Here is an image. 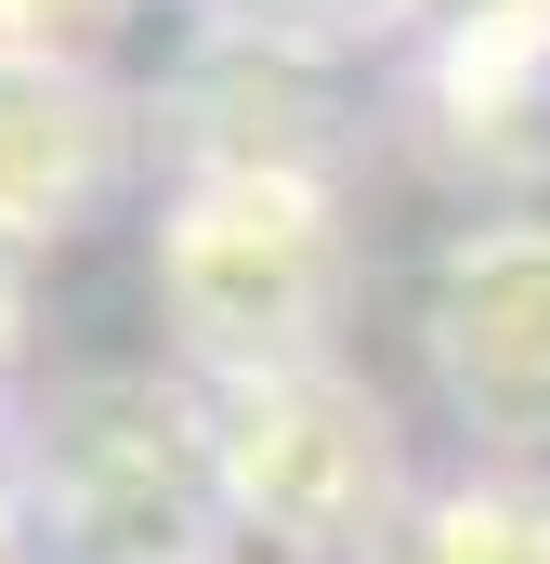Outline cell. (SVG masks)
<instances>
[{"mask_svg": "<svg viewBox=\"0 0 550 564\" xmlns=\"http://www.w3.org/2000/svg\"><path fill=\"white\" fill-rule=\"evenodd\" d=\"M157 289H170V328L237 368H315V328H328V289H341V224H328V184L288 171V158H223L184 184V210L157 224Z\"/></svg>", "mask_w": 550, "mask_h": 564, "instance_id": "obj_1", "label": "cell"}, {"mask_svg": "<svg viewBox=\"0 0 550 564\" xmlns=\"http://www.w3.org/2000/svg\"><path fill=\"white\" fill-rule=\"evenodd\" d=\"M40 486H53V525L79 564H184L223 525L210 433L157 381H79L40 433Z\"/></svg>", "mask_w": 550, "mask_h": 564, "instance_id": "obj_2", "label": "cell"}, {"mask_svg": "<svg viewBox=\"0 0 550 564\" xmlns=\"http://www.w3.org/2000/svg\"><path fill=\"white\" fill-rule=\"evenodd\" d=\"M419 355L485 459L550 446V224H472L419 276Z\"/></svg>", "mask_w": 550, "mask_h": 564, "instance_id": "obj_3", "label": "cell"}, {"mask_svg": "<svg viewBox=\"0 0 550 564\" xmlns=\"http://www.w3.org/2000/svg\"><path fill=\"white\" fill-rule=\"evenodd\" d=\"M210 473H223V512H250L263 539H301V552H354L394 512V433L341 368L237 381V421L210 433Z\"/></svg>", "mask_w": 550, "mask_h": 564, "instance_id": "obj_4", "label": "cell"}, {"mask_svg": "<svg viewBox=\"0 0 550 564\" xmlns=\"http://www.w3.org/2000/svg\"><path fill=\"white\" fill-rule=\"evenodd\" d=\"M119 171V106L79 79V66H40V53H0V224L40 237V224H79Z\"/></svg>", "mask_w": 550, "mask_h": 564, "instance_id": "obj_5", "label": "cell"}, {"mask_svg": "<svg viewBox=\"0 0 550 564\" xmlns=\"http://www.w3.org/2000/svg\"><path fill=\"white\" fill-rule=\"evenodd\" d=\"M407 564H550V486L485 473V486L432 499V512L407 525Z\"/></svg>", "mask_w": 550, "mask_h": 564, "instance_id": "obj_6", "label": "cell"}, {"mask_svg": "<svg viewBox=\"0 0 550 564\" xmlns=\"http://www.w3.org/2000/svg\"><path fill=\"white\" fill-rule=\"evenodd\" d=\"M92 26H106V0H0V53H40V66Z\"/></svg>", "mask_w": 550, "mask_h": 564, "instance_id": "obj_7", "label": "cell"}, {"mask_svg": "<svg viewBox=\"0 0 550 564\" xmlns=\"http://www.w3.org/2000/svg\"><path fill=\"white\" fill-rule=\"evenodd\" d=\"M13 315H26V289H13V250H0V355H13Z\"/></svg>", "mask_w": 550, "mask_h": 564, "instance_id": "obj_8", "label": "cell"}]
</instances>
